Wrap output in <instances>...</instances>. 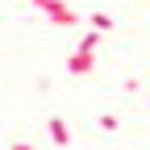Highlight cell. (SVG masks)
<instances>
[{
	"label": "cell",
	"mask_w": 150,
	"mask_h": 150,
	"mask_svg": "<svg viewBox=\"0 0 150 150\" xmlns=\"http://www.w3.org/2000/svg\"><path fill=\"white\" fill-rule=\"evenodd\" d=\"M100 129H104V134H112V129H117V117H112V112H104V117H100Z\"/></svg>",
	"instance_id": "obj_5"
},
{
	"label": "cell",
	"mask_w": 150,
	"mask_h": 150,
	"mask_svg": "<svg viewBox=\"0 0 150 150\" xmlns=\"http://www.w3.org/2000/svg\"><path fill=\"white\" fill-rule=\"evenodd\" d=\"M92 67H96V50L92 46H79L75 54H67V75H75V79L79 75H92Z\"/></svg>",
	"instance_id": "obj_2"
},
{
	"label": "cell",
	"mask_w": 150,
	"mask_h": 150,
	"mask_svg": "<svg viewBox=\"0 0 150 150\" xmlns=\"http://www.w3.org/2000/svg\"><path fill=\"white\" fill-rule=\"evenodd\" d=\"M88 21H92V29H100V33H108V29H112V17H108V13H92Z\"/></svg>",
	"instance_id": "obj_4"
},
{
	"label": "cell",
	"mask_w": 150,
	"mask_h": 150,
	"mask_svg": "<svg viewBox=\"0 0 150 150\" xmlns=\"http://www.w3.org/2000/svg\"><path fill=\"white\" fill-rule=\"evenodd\" d=\"M33 8L42 13L50 25H59V29H75L79 25V13H75L67 0H33Z\"/></svg>",
	"instance_id": "obj_1"
},
{
	"label": "cell",
	"mask_w": 150,
	"mask_h": 150,
	"mask_svg": "<svg viewBox=\"0 0 150 150\" xmlns=\"http://www.w3.org/2000/svg\"><path fill=\"white\" fill-rule=\"evenodd\" d=\"M46 129H50V142L59 146V150H67V146H71V129H67V121H63V117H50V121H46Z\"/></svg>",
	"instance_id": "obj_3"
},
{
	"label": "cell",
	"mask_w": 150,
	"mask_h": 150,
	"mask_svg": "<svg viewBox=\"0 0 150 150\" xmlns=\"http://www.w3.org/2000/svg\"><path fill=\"white\" fill-rule=\"evenodd\" d=\"M8 150H33V146H29V142H13Z\"/></svg>",
	"instance_id": "obj_6"
}]
</instances>
